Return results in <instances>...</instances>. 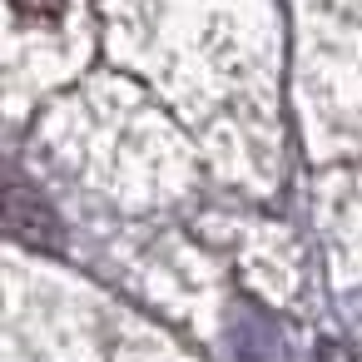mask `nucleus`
<instances>
[{"label": "nucleus", "mask_w": 362, "mask_h": 362, "mask_svg": "<svg viewBox=\"0 0 362 362\" xmlns=\"http://www.w3.org/2000/svg\"><path fill=\"white\" fill-rule=\"evenodd\" d=\"M6 228H11V238H21V243H30V248H55V238H60V223H55V214L30 194V189H11V199H6Z\"/></svg>", "instance_id": "obj_1"}, {"label": "nucleus", "mask_w": 362, "mask_h": 362, "mask_svg": "<svg viewBox=\"0 0 362 362\" xmlns=\"http://www.w3.org/2000/svg\"><path fill=\"white\" fill-rule=\"evenodd\" d=\"M16 11H21L25 21H55V16L65 11V0H16Z\"/></svg>", "instance_id": "obj_2"}]
</instances>
